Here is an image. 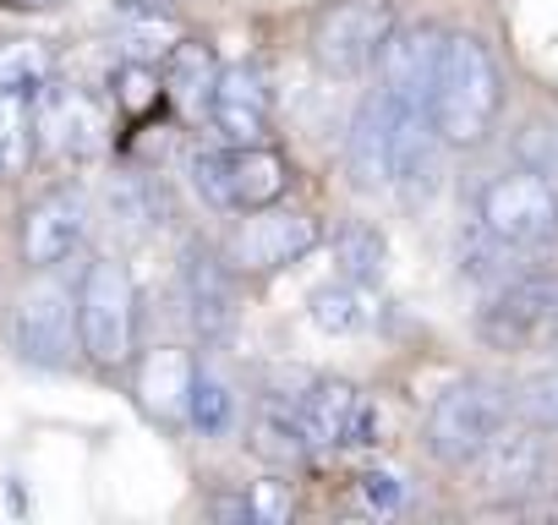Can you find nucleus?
I'll use <instances>...</instances> for the list:
<instances>
[{"instance_id":"nucleus-28","label":"nucleus","mask_w":558,"mask_h":525,"mask_svg":"<svg viewBox=\"0 0 558 525\" xmlns=\"http://www.w3.org/2000/svg\"><path fill=\"white\" fill-rule=\"evenodd\" d=\"M514 411L525 422H536L542 432H558V367L553 373H536L514 389Z\"/></svg>"},{"instance_id":"nucleus-1","label":"nucleus","mask_w":558,"mask_h":525,"mask_svg":"<svg viewBox=\"0 0 558 525\" xmlns=\"http://www.w3.org/2000/svg\"><path fill=\"white\" fill-rule=\"evenodd\" d=\"M498 110H504L498 56L476 34H449L438 88H433V105H427L433 132L444 137V148H482L498 126Z\"/></svg>"},{"instance_id":"nucleus-29","label":"nucleus","mask_w":558,"mask_h":525,"mask_svg":"<svg viewBox=\"0 0 558 525\" xmlns=\"http://www.w3.org/2000/svg\"><path fill=\"white\" fill-rule=\"evenodd\" d=\"M246 509H252L257 525H286L291 520V487L286 481H257L246 492Z\"/></svg>"},{"instance_id":"nucleus-30","label":"nucleus","mask_w":558,"mask_h":525,"mask_svg":"<svg viewBox=\"0 0 558 525\" xmlns=\"http://www.w3.org/2000/svg\"><path fill=\"white\" fill-rule=\"evenodd\" d=\"M362 498H367L378 514H395V509L405 503V481H400L395 471H367V476H362Z\"/></svg>"},{"instance_id":"nucleus-16","label":"nucleus","mask_w":558,"mask_h":525,"mask_svg":"<svg viewBox=\"0 0 558 525\" xmlns=\"http://www.w3.org/2000/svg\"><path fill=\"white\" fill-rule=\"evenodd\" d=\"M208 121L225 143H268V121H274V94L263 83L257 66H225L214 83V105Z\"/></svg>"},{"instance_id":"nucleus-15","label":"nucleus","mask_w":558,"mask_h":525,"mask_svg":"<svg viewBox=\"0 0 558 525\" xmlns=\"http://www.w3.org/2000/svg\"><path fill=\"white\" fill-rule=\"evenodd\" d=\"M345 175L356 192H384L395 186V99L378 88L362 99L351 137H345Z\"/></svg>"},{"instance_id":"nucleus-20","label":"nucleus","mask_w":558,"mask_h":525,"mask_svg":"<svg viewBox=\"0 0 558 525\" xmlns=\"http://www.w3.org/2000/svg\"><path fill=\"white\" fill-rule=\"evenodd\" d=\"M219 72H225V66H219L214 45H203V39H175V45L165 50V66H159L165 99H175L181 115H208Z\"/></svg>"},{"instance_id":"nucleus-21","label":"nucleus","mask_w":558,"mask_h":525,"mask_svg":"<svg viewBox=\"0 0 558 525\" xmlns=\"http://www.w3.org/2000/svg\"><path fill=\"white\" fill-rule=\"evenodd\" d=\"M307 318H313L324 334H362V329H373V318H378L373 285L340 274V280H329V285H318V291L307 296Z\"/></svg>"},{"instance_id":"nucleus-6","label":"nucleus","mask_w":558,"mask_h":525,"mask_svg":"<svg viewBox=\"0 0 558 525\" xmlns=\"http://www.w3.org/2000/svg\"><path fill=\"white\" fill-rule=\"evenodd\" d=\"M395 28H400V17H395L389 0H329V7L313 17V39H307L313 66L324 77L351 83V77L378 66Z\"/></svg>"},{"instance_id":"nucleus-8","label":"nucleus","mask_w":558,"mask_h":525,"mask_svg":"<svg viewBox=\"0 0 558 525\" xmlns=\"http://www.w3.org/2000/svg\"><path fill=\"white\" fill-rule=\"evenodd\" d=\"M12 351L28 367L61 373L83 351V340H77V291H66L61 280L28 285L17 313H12Z\"/></svg>"},{"instance_id":"nucleus-4","label":"nucleus","mask_w":558,"mask_h":525,"mask_svg":"<svg viewBox=\"0 0 558 525\" xmlns=\"http://www.w3.org/2000/svg\"><path fill=\"white\" fill-rule=\"evenodd\" d=\"M509 416H514V394H509L504 383L460 378V383H449V389L433 400V411H427V427H422L427 454H433L438 465H471V460L509 427Z\"/></svg>"},{"instance_id":"nucleus-7","label":"nucleus","mask_w":558,"mask_h":525,"mask_svg":"<svg viewBox=\"0 0 558 525\" xmlns=\"http://www.w3.org/2000/svg\"><path fill=\"white\" fill-rule=\"evenodd\" d=\"M318 241H324V224L313 213L268 203V208L241 213V224L225 241V257H230L235 274H279V269H291V262H302Z\"/></svg>"},{"instance_id":"nucleus-10","label":"nucleus","mask_w":558,"mask_h":525,"mask_svg":"<svg viewBox=\"0 0 558 525\" xmlns=\"http://www.w3.org/2000/svg\"><path fill=\"white\" fill-rule=\"evenodd\" d=\"M444 45H449V34L438 23H405V28L389 34V45L378 56V77H384V94L400 110H427L433 105Z\"/></svg>"},{"instance_id":"nucleus-18","label":"nucleus","mask_w":558,"mask_h":525,"mask_svg":"<svg viewBox=\"0 0 558 525\" xmlns=\"http://www.w3.org/2000/svg\"><path fill=\"white\" fill-rule=\"evenodd\" d=\"M296 411H302V422H307V432H313L318 449H351L356 422L367 411V394L356 383H345V378H313L302 389Z\"/></svg>"},{"instance_id":"nucleus-11","label":"nucleus","mask_w":558,"mask_h":525,"mask_svg":"<svg viewBox=\"0 0 558 525\" xmlns=\"http://www.w3.org/2000/svg\"><path fill=\"white\" fill-rule=\"evenodd\" d=\"M553 471V449L542 438L536 422L525 427H504L476 460H471V476L487 498H531Z\"/></svg>"},{"instance_id":"nucleus-13","label":"nucleus","mask_w":558,"mask_h":525,"mask_svg":"<svg viewBox=\"0 0 558 525\" xmlns=\"http://www.w3.org/2000/svg\"><path fill=\"white\" fill-rule=\"evenodd\" d=\"M34 115H39L45 148L61 154V159H72V164L99 159V154L110 148V115H105L99 99L83 94V88H56V83H50V88L34 99Z\"/></svg>"},{"instance_id":"nucleus-5","label":"nucleus","mask_w":558,"mask_h":525,"mask_svg":"<svg viewBox=\"0 0 558 525\" xmlns=\"http://www.w3.org/2000/svg\"><path fill=\"white\" fill-rule=\"evenodd\" d=\"M476 224L520 257L558 246V186L547 170H504L476 197Z\"/></svg>"},{"instance_id":"nucleus-14","label":"nucleus","mask_w":558,"mask_h":525,"mask_svg":"<svg viewBox=\"0 0 558 525\" xmlns=\"http://www.w3.org/2000/svg\"><path fill=\"white\" fill-rule=\"evenodd\" d=\"M181 296H186V318H192L197 340H225L235 329V269H230V257H219L208 246H186Z\"/></svg>"},{"instance_id":"nucleus-17","label":"nucleus","mask_w":558,"mask_h":525,"mask_svg":"<svg viewBox=\"0 0 558 525\" xmlns=\"http://www.w3.org/2000/svg\"><path fill=\"white\" fill-rule=\"evenodd\" d=\"M192 383H197V362L181 351V345H154L143 362H137V378H132V394L137 405L154 416V422H186V405H192Z\"/></svg>"},{"instance_id":"nucleus-26","label":"nucleus","mask_w":558,"mask_h":525,"mask_svg":"<svg viewBox=\"0 0 558 525\" xmlns=\"http://www.w3.org/2000/svg\"><path fill=\"white\" fill-rule=\"evenodd\" d=\"M186 422H192L203 438H225V432H230V422H235V394H230V383H219L214 373H203V367H197Z\"/></svg>"},{"instance_id":"nucleus-2","label":"nucleus","mask_w":558,"mask_h":525,"mask_svg":"<svg viewBox=\"0 0 558 525\" xmlns=\"http://www.w3.org/2000/svg\"><path fill=\"white\" fill-rule=\"evenodd\" d=\"M192 192L219 213H252L268 203H286L291 192V159L268 143H230L192 154Z\"/></svg>"},{"instance_id":"nucleus-24","label":"nucleus","mask_w":558,"mask_h":525,"mask_svg":"<svg viewBox=\"0 0 558 525\" xmlns=\"http://www.w3.org/2000/svg\"><path fill=\"white\" fill-rule=\"evenodd\" d=\"M335 262H340V274L345 280H362V285H378L384 280V262H389V241L378 224H345L335 235Z\"/></svg>"},{"instance_id":"nucleus-23","label":"nucleus","mask_w":558,"mask_h":525,"mask_svg":"<svg viewBox=\"0 0 558 525\" xmlns=\"http://www.w3.org/2000/svg\"><path fill=\"white\" fill-rule=\"evenodd\" d=\"M34 143H39V115H34V99H23V94H7V88H0V181H12V175H23V170H28Z\"/></svg>"},{"instance_id":"nucleus-22","label":"nucleus","mask_w":558,"mask_h":525,"mask_svg":"<svg viewBox=\"0 0 558 525\" xmlns=\"http://www.w3.org/2000/svg\"><path fill=\"white\" fill-rule=\"evenodd\" d=\"M56 83V50L45 39H7L0 45V88L39 99Z\"/></svg>"},{"instance_id":"nucleus-27","label":"nucleus","mask_w":558,"mask_h":525,"mask_svg":"<svg viewBox=\"0 0 558 525\" xmlns=\"http://www.w3.org/2000/svg\"><path fill=\"white\" fill-rule=\"evenodd\" d=\"M110 208L132 230H159L165 224V186H154L148 175H126V181L110 186Z\"/></svg>"},{"instance_id":"nucleus-31","label":"nucleus","mask_w":558,"mask_h":525,"mask_svg":"<svg viewBox=\"0 0 558 525\" xmlns=\"http://www.w3.org/2000/svg\"><path fill=\"white\" fill-rule=\"evenodd\" d=\"M0 7H17V12H50V7H61V0H0Z\"/></svg>"},{"instance_id":"nucleus-32","label":"nucleus","mask_w":558,"mask_h":525,"mask_svg":"<svg viewBox=\"0 0 558 525\" xmlns=\"http://www.w3.org/2000/svg\"><path fill=\"white\" fill-rule=\"evenodd\" d=\"M132 7H165V0H132Z\"/></svg>"},{"instance_id":"nucleus-25","label":"nucleus","mask_w":558,"mask_h":525,"mask_svg":"<svg viewBox=\"0 0 558 525\" xmlns=\"http://www.w3.org/2000/svg\"><path fill=\"white\" fill-rule=\"evenodd\" d=\"M110 94H116V110H121L126 121H148V115L159 110V99H165V77H159V66H148V61H121V66L110 72Z\"/></svg>"},{"instance_id":"nucleus-12","label":"nucleus","mask_w":558,"mask_h":525,"mask_svg":"<svg viewBox=\"0 0 558 525\" xmlns=\"http://www.w3.org/2000/svg\"><path fill=\"white\" fill-rule=\"evenodd\" d=\"M83 235H88V197L77 186H56L23 208L17 246H23L28 269H56V262H66L83 246Z\"/></svg>"},{"instance_id":"nucleus-3","label":"nucleus","mask_w":558,"mask_h":525,"mask_svg":"<svg viewBox=\"0 0 558 525\" xmlns=\"http://www.w3.org/2000/svg\"><path fill=\"white\" fill-rule=\"evenodd\" d=\"M132 334H137V285L126 262L116 257H88L77 280V340L83 356L99 373H121L132 362Z\"/></svg>"},{"instance_id":"nucleus-19","label":"nucleus","mask_w":558,"mask_h":525,"mask_svg":"<svg viewBox=\"0 0 558 525\" xmlns=\"http://www.w3.org/2000/svg\"><path fill=\"white\" fill-rule=\"evenodd\" d=\"M246 449H252L263 465H274V471H296V465L313 460L318 443H313V432H307V422H302L296 405L263 400V411H257L252 427H246Z\"/></svg>"},{"instance_id":"nucleus-9","label":"nucleus","mask_w":558,"mask_h":525,"mask_svg":"<svg viewBox=\"0 0 558 525\" xmlns=\"http://www.w3.org/2000/svg\"><path fill=\"white\" fill-rule=\"evenodd\" d=\"M553 313H558V280H525V274H514L476 313V334L493 351H509L514 356V351L542 345V329H547Z\"/></svg>"}]
</instances>
